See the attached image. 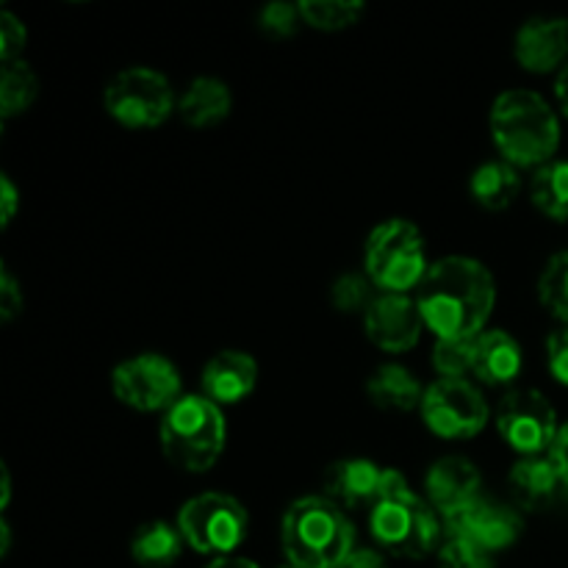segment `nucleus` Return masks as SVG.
<instances>
[{"label": "nucleus", "instance_id": "1", "mask_svg": "<svg viewBox=\"0 0 568 568\" xmlns=\"http://www.w3.org/2000/svg\"><path fill=\"white\" fill-rule=\"evenodd\" d=\"M416 303L436 338H477L497 303V283L477 258L449 255L427 270Z\"/></svg>", "mask_w": 568, "mask_h": 568}, {"label": "nucleus", "instance_id": "2", "mask_svg": "<svg viewBox=\"0 0 568 568\" xmlns=\"http://www.w3.org/2000/svg\"><path fill=\"white\" fill-rule=\"evenodd\" d=\"M281 547L297 568H338L355 549V527L327 497H303L283 514Z\"/></svg>", "mask_w": 568, "mask_h": 568}, {"label": "nucleus", "instance_id": "3", "mask_svg": "<svg viewBox=\"0 0 568 568\" xmlns=\"http://www.w3.org/2000/svg\"><path fill=\"white\" fill-rule=\"evenodd\" d=\"M491 133L499 153L514 166L549 164L560 144L552 105L530 89H508L491 105Z\"/></svg>", "mask_w": 568, "mask_h": 568}, {"label": "nucleus", "instance_id": "4", "mask_svg": "<svg viewBox=\"0 0 568 568\" xmlns=\"http://www.w3.org/2000/svg\"><path fill=\"white\" fill-rule=\"evenodd\" d=\"M161 449L175 469L209 471L225 449L227 425L222 408L200 394H183L161 419Z\"/></svg>", "mask_w": 568, "mask_h": 568}, {"label": "nucleus", "instance_id": "5", "mask_svg": "<svg viewBox=\"0 0 568 568\" xmlns=\"http://www.w3.org/2000/svg\"><path fill=\"white\" fill-rule=\"evenodd\" d=\"M369 530L377 547L397 558L419 560L442 549V521L436 508L410 488L377 499L369 508Z\"/></svg>", "mask_w": 568, "mask_h": 568}, {"label": "nucleus", "instance_id": "6", "mask_svg": "<svg viewBox=\"0 0 568 568\" xmlns=\"http://www.w3.org/2000/svg\"><path fill=\"white\" fill-rule=\"evenodd\" d=\"M364 266L381 292L408 294L419 288L430 270L419 227L408 220L381 222L366 239Z\"/></svg>", "mask_w": 568, "mask_h": 568}, {"label": "nucleus", "instance_id": "7", "mask_svg": "<svg viewBox=\"0 0 568 568\" xmlns=\"http://www.w3.org/2000/svg\"><path fill=\"white\" fill-rule=\"evenodd\" d=\"M178 530L194 552L227 558L247 538V510L227 494H200L181 508Z\"/></svg>", "mask_w": 568, "mask_h": 568}, {"label": "nucleus", "instance_id": "8", "mask_svg": "<svg viewBox=\"0 0 568 568\" xmlns=\"http://www.w3.org/2000/svg\"><path fill=\"white\" fill-rule=\"evenodd\" d=\"M103 105L120 125L155 128L175 111V92L159 70L128 67L109 81Z\"/></svg>", "mask_w": 568, "mask_h": 568}, {"label": "nucleus", "instance_id": "9", "mask_svg": "<svg viewBox=\"0 0 568 568\" xmlns=\"http://www.w3.org/2000/svg\"><path fill=\"white\" fill-rule=\"evenodd\" d=\"M181 386L178 366L159 353L133 355L111 372L114 397L142 414H153V410L166 414L183 397Z\"/></svg>", "mask_w": 568, "mask_h": 568}, {"label": "nucleus", "instance_id": "10", "mask_svg": "<svg viewBox=\"0 0 568 568\" xmlns=\"http://www.w3.org/2000/svg\"><path fill=\"white\" fill-rule=\"evenodd\" d=\"M497 430L510 449L525 458L549 453L558 438V414L536 388H516L505 394L497 408Z\"/></svg>", "mask_w": 568, "mask_h": 568}, {"label": "nucleus", "instance_id": "11", "mask_svg": "<svg viewBox=\"0 0 568 568\" xmlns=\"http://www.w3.org/2000/svg\"><path fill=\"white\" fill-rule=\"evenodd\" d=\"M422 419L436 436L464 442V438H475L486 427L488 405L480 388L471 386L469 381L438 377L433 386L425 388Z\"/></svg>", "mask_w": 568, "mask_h": 568}, {"label": "nucleus", "instance_id": "12", "mask_svg": "<svg viewBox=\"0 0 568 568\" xmlns=\"http://www.w3.org/2000/svg\"><path fill=\"white\" fill-rule=\"evenodd\" d=\"M444 530H447V538L466 541L491 555L514 547L525 530V521L510 505L499 503V499L477 497L475 503L444 516Z\"/></svg>", "mask_w": 568, "mask_h": 568}, {"label": "nucleus", "instance_id": "13", "mask_svg": "<svg viewBox=\"0 0 568 568\" xmlns=\"http://www.w3.org/2000/svg\"><path fill=\"white\" fill-rule=\"evenodd\" d=\"M364 327L375 347L386 353H408L419 342L425 320L410 294L381 292L364 314Z\"/></svg>", "mask_w": 568, "mask_h": 568}, {"label": "nucleus", "instance_id": "14", "mask_svg": "<svg viewBox=\"0 0 568 568\" xmlns=\"http://www.w3.org/2000/svg\"><path fill=\"white\" fill-rule=\"evenodd\" d=\"M514 53L527 72H552L568 59V20L566 17L527 20L516 33Z\"/></svg>", "mask_w": 568, "mask_h": 568}, {"label": "nucleus", "instance_id": "15", "mask_svg": "<svg viewBox=\"0 0 568 568\" xmlns=\"http://www.w3.org/2000/svg\"><path fill=\"white\" fill-rule=\"evenodd\" d=\"M425 488L436 514L449 516L480 497V471L469 458L447 455V458L436 460L430 466L425 477Z\"/></svg>", "mask_w": 568, "mask_h": 568}, {"label": "nucleus", "instance_id": "16", "mask_svg": "<svg viewBox=\"0 0 568 568\" xmlns=\"http://www.w3.org/2000/svg\"><path fill=\"white\" fill-rule=\"evenodd\" d=\"M203 397L216 405H236L253 394L255 381H258V364L253 355L242 349H225L216 353L203 369Z\"/></svg>", "mask_w": 568, "mask_h": 568}, {"label": "nucleus", "instance_id": "17", "mask_svg": "<svg viewBox=\"0 0 568 568\" xmlns=\"http://www.w3.org/2000/svg\"><path fill=\"white\" fill-rule=\"evenodd\" d=\"M386 469L366 458L336 460L325 471V494L331 503L355 508V505H375L383 491Z\"/></svg>", "mask_w": 568, "mask_h": 568}, {"label": "nucleus", "instance_id": "18", "mask_svg": "<svg viewBox=\"0 0 568 568\" xmlns=\"http://www.w3.org/2000/svg\"><path fill=\"white\" fill-rule=\"evenodd\" d=\"M521 372V347L510 333L486 331L475 338V369L477 381L488 386H508Z\"/></svg>", "mask_w": 568, "mask_h": 568}, {"label": "nucleus", "instance_id": "19", "mask_svg": "<svg viewBox=\"0 0 568 568\" xmlns=\"http://www.w3.org/2000/svg\"><path fill=\"white\" fill-rule=\"evenodd\" d=\"M560 475L555 469V464L547 458H521L519 464L510 469L508 486L514 494L516 503L527 510H544L555 497H558L560 488Z\"/></svg>", "mask_w": 568, "mask_h": 568}, {"label": "nucleus", "instance_id": "20", "mask_svg": "<svg viewBox=\"0 0 568 568\" xmlns=\"http://www.w3.org/2000/svg\"><path fill=\"white\" fill-rule=\"evenodd\" d=\"M233 98L227 83L216 78H194L178 100V114L192 128H214L231 114Z\"/></svg>", "mask_w": 568, "mask_h": 568}, {"label": "nucleus", "instance_id": "21", "mask_svg": "<svg viewBox=\"0 0 568 568\" xmlns=\"http://www.w3.org/2000/svg\"><path fill=\"white\" fill-rule=\"evenodd\" d=\"M366 392L377 408L399 410V414L422 408V399H425V388L416 381L414 372L399 364L377 366L366 383Z\"/></svg>", "mask_w": 568, "mask_h": 568}, {"label": "nucleus", "instance_id": "22", "mask_svg": "<svg viewBox=\"0 0 568 568\" xmlns=\"http://www.w3.org/2000/svg\"><path fill=\"white\" fill-rule=\"evenodd\" d=\"M471 197L488 211H505L521 189V178L508 161H486L475 170L469 181Z\"/></svg>", "mask_w": 568, "mask_h": 568}, {"label": "nucleus", "instance_id": "23", "mask_svg": "<svg viewBox=\"0 0 568 568\" xmlns=\"http://www.w3.org/2000/svg\"><path fill=\"white\" fill-rule=\"evenodd\" d=\"M183 536L166 521H148L131 538V555L144 568H166L181 558Z\"/></svg>", "mask_w": 568, "mask_h": 568}, {"label": "nucleus", "instance_id": "24", "mask_svg": "<svg viewBox=\"0 0 568 568\" xmlns=\"http://www.w3.org/2000/svg\"><path fill=\"white\" fill-rule=\"evenodd\" d=\"M532 203L549 220L568 222V161H549L536 172Z\"/></svg>", "mask_w": 568, "mask_h": 568}, {"label": "nucleus", "instance_id": "25", "mask_svg": "<svg viewBox=\"0 0 568 568\" xmlns=\"http://www.w3.org/2000/svg\"><path fill=\"white\" fill-rule=\"evenodd\" d=\"M39 94V78L26 61H9L0 72V114L3 120L20 116L22 111L31 109Z\"/></svg>", "mask_w": 568, "mask_h": 568}, {"label": "nucleus", "instance_id": "26", "mask_svg": "<svg viewBox=\"0 0 568 568\" xmlns=\"http://www.w3.org/2000/svg\"><path fill=\"white\" fill-rule=\"evenodd\" d=\"M366 6L361 0H303L300 14L305 26L316 31H344L364 17Z\"/></svg>", "mask_w": 568, "mask_h": 568}, {"label": "nucleus", "instance_id": "27", "mask_svg": "<svg viewBox=\"0 0 568 568\" xmlns=\"http://www.w3.org/2000/svg\"><path fill=\"white\" fill-rule=\"evenodd\" d=\"M538 297L549 314L568 322V253H558L547 261L538 281Z\"/></svg>", "mask_w": 568, "mask_h": 568}, {"label": "nucleus", "instance_id": "28", "mask_svg": "<svg viewBox=\"0 0 568 568\" xmlns=\"http://www.w3.org/2000/svg\"><path fill=\"white\" fill-rule=\"evenodd\" d=\"M433 366L447 381H466L475 369V338H436Z\"/></svg>", "mask_w": 568, "mask_h": 568}, {"label": "nucleus", "instance_id": "29", "mask_svg": "<svg viewBox=\"0 0 568 568\" xmlns=\"http://www.w3.org/2000/svg\"><path fill=\"white\" fill-rule=\"evenodd\" d=\"M375 297V283L369 281V275H358V272H347L331 288L333 305L342 314H366Z\"/></svg>", "mask_w": 568, "mask_h": 568}, {"label": "nucleus", "instance_id": "30", "mask_svg": "<svg viewBox=\"0 0 568 568\" xmlns=\"http://www.w3.org/2000/svg\"><path fill=\"white\" fill-rule=\"evenodd\" d=\"M436 568H494V560L491 555L471 547V544L447 538L442 544V549H438Z\"/></svg>", "mask_w": 568, "mask_h": 568}, {"label": "nucleus", "instance_id": "31", "mask_svg": "<svg viewBox=\"0 0 568 568\" xmlns=\"http://www.w3.org/2000/svg\"><path fill=\"white\" fill-rule=\"evenodd\" d=\"M258 22L266 33H272V37H292L300 28V22H303V14H300V6L270 3L261 9Z\"/></svg>", "mask_w": 568, "mask_h": 568}, {"label": "nucleus", "instance_id": "32", "mask_svg": "<svg viewBox=\"0 0 568 568\" xmlns=\"http://www.w3.org/2000/svg\"><path fill=\"white\" fill-rule=\"evenodd\" d=\"M26 26L9 9L0 11V59H3V64L17 61V55L26 48Z\"/></svg>", "mask_w": 568, "mask_h": 568}, {"label": "nucleus", "instance_id": "33", "mask_svg": "<svg viewBox=\"0 0 568 568\" xmlns=\"http://www.w3.org/2000/svg\"><path fill=\"white\" fill-rule=\"evenodd\" d=\"M547 361H549V372L555 375V381L568 386V327L549 336Z\"/></svg>", "mask_w": 568, "mask_h": 568}, {"label": "nucleus", "instance_id": "34", "mask_svg": "<svg viewBox=\"0 0 568 568\" xmlns=\"http://www.w3.org/2000/svg\"><path fill=\"white\" fill-rule=\"evenodd\" d=\"M22 311V292H20V283L14 281L9 270H3L0 275V320L11 322L14 316H20Z\"/></svg>", "mask_w": 568, "mask_h": 568}, {"label": "nucleus", "instance_id": "35", "mask_svg": "<svg viewBox=\"0 0 568 568\" xmlns=\"http://www.w3.org/2000/svg\"><path fill=\"white\" fill-rule=\"evenodd\" d=\"M0 205H3V227L11 225V220L17 216V209H20V192H17L14 181L9 175L0 178Z\"/></svg>", "mask_w": 568, "mask_h": 568}, {"label": "nucleus", "instance_id": "36", "mask_svg": "<svg viewBox=\"0 0 568 568\" xmlns=\"http://www.w3.org/2000/svg\"><path fill=\"white\" fill-rule=\"evenodd\" d=\"M549 460H552L555 469H558L560 480L568 486V422L558 430V438H555L552 449H549Z\"/></svg>", "mask_w": 568, "mask_h": 568}, {"label": "nucleus", "instance_id": "37", "mask_svg": "<svg viewBox=\"0 0 568 568\" xmlns=\"http://www.w3.org/2000/svg\"><path fill=\"white\" fill-rule=\"evenodd\" d=\"M338 568H392L377 549H353L347 560Z\"/></svg>", "mask_w": 568, "mask_h": 568}, {"label": "nucleus", "instance_id": "38", "mask_svg": "<svg viewBox=\"0 0 568 568\" xmlns=\"http://www.w3.org/2000/svg\"><path fill=\"white\" fill-rule=\"evenodd\" d=\"M555 98H558L560 103V111L568 116V67H564L558 75V81H555Z\"/></svg>", "mask_w": 568, "mask_h": 568}, {"label": "nucleus", "instance_id": "39", "mask_svg": "<svg viewBox=\"0 0 568 568\" xmlns=\"http://www.w3.org/2000/svg\"><path fill=\"white\" fill-rule=\"evenodd\" d=\"M205 568H258V566H255L253 560H247V558H231V555H227V558L211 560V564Z\"/></svg>", "mask_w": 568, "mask_h": 568}, {"label": "nucleus", "instance_id": "40", "mask_svg": "<svg viewBox=\"0 0 568 568\" xmlns=\"http://www.w3.org/2000/svg\"><path fill=\"white\" fill-rule=\"evenodd\" d=\"M9 549H11V527H9V521H0V555H9Z\"/></svg>", "mask_w": 568, "mask_h": 568}, {"label": "nucleus", "instance_id": "41", "mask_svg": "<svg viewBox=\"0 0 568 568\" xmlns=\"http://www.w3.org/2000/svg\"><path fill=\"white\" fill-rule=\"evenodd\" d=\"M0 491H3V497H0V508H9V499H11V475H9V469H6L3 466V488H0Z\"/></svg>", "mask_w": 568, "mask_h": 568}, {"label": "nucleus", "instance_id": "42", "mask_svg": "<svg viewBox=\"0 0 568 568\" xmlns=\"http://www.w3.org/2000/svg\"><path fill=\"white\" fill-rule=\"evenodd\" d=\"M281 568H297V566H292V564H286V566H281Z\"/></svg>", "mask_w": 568, "mask_h": 568}]
</instances>
